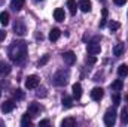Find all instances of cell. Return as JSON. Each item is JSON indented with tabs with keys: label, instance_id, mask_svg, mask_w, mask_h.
<instances>
[{
	"label": "cell",
	"instance_id": "obj_1",
	"mask_svg": "<svg viewBox=\"0 0 128 127\" xmlns=\"http://www.w3.org/2000/svg\"><path fill=\"white\" fill-rule=\"evenodd\" d=\"M8 55L9 58L16 64L24 63V60L27 58V43L24 40H15L9 45L8 48Z\"/></svg>",
	"mask_w": 128,
	"mask_h": 127
},
{
	"label": "cell",
	"instance_id": "obj_2",
	"mask_svg": "<svg viewBox=\"0 0 128 127\" xmlns=\"http://www.w3.org/2000/svg\"><path fill=\"white\" fill-rule=\"evenodd\" d=\"M68 78H70V72L66 69H61V70H58V72H55V75L52 76V82L57 85V87H63L66 85L67 82H68Z\"/></svg>",
	"mask_w": 128,
	"mask_h": 127
},
{
	"label": "cell",
	"instance_id": "obj_3",
	"mask_svg": "<svg viewBox=\"0 0 128 127\" xmlns=\"http://www.w3.org/2000/svg\"><path fill=\"white\" fill-rule=\"evenodd\" d=\"M115 123H116V111H115L113 108H110V109H107L106 114H104V124L107 127H112Z\"/></svg>",
	"mask_w": 128,
	"mask_h": 127
},
{
	"label": "cell",
	"instance_id": "obj_4",
	"mask_svg": "<svg viewBox=\"0 0 128 127\" xmlns=\"http://www.w3.org/2000/svg\"><path fill=\"white\" fill-rule=\"evenodd\" d=\"M101 51V46H100V37H94L92 40L88 42V54L91 55H96Z\"/></svg>",
	"mask_w": 128,
	"mask_h": 127
},
{
	"label": "cell",
	"instance_id": "obj_5",
	"mask_svg": "<svg viewBox=\"0 0 128 127\" xmlns=\"http://www.w3.org/2000/svg\"><path fill=\"white\" fill-rule=\"evenodd\" d=\"M14 32H15V34H18V36H24V34L27 33L26 23H24L21 18L15 20V23H14Z\"/></svg>",
	"mask_w": 128,
	"mask_h": 127
},
{
	"label": "cell",
	"instance_id": "obj_6",
	"mask_svg": "<svg viewBox=\"0 0 128 127\" xmlns=\"http://www.w3.org/2000/svg\"><path fill=\"white\" fill-rule=\"evenodd\" d=\"M39 82H40V79H39L37 75H30V76H27V79H26V87H27L28 90H34V88L39 87Z\"/></svg>",
	"mask_w": 128,
	"mask_h": 127
},
{
	"label": "cell",
	"instance_id": "obj_7",
	"mask_svg": "<svg viewBox=\"0 0 128 127\" xmlns=\"http://www.w3.org/2000/svg\"><path fill=\"white\" fill-rule=\"evenodd\" d=\"M63 60L67 66H72V64H74V61H76V54L73 51H67V52L63 54Z\"/></svg>",
	"mask_w": 128,
	"mask_h": 127
},
{
	"label": "cell",
	"instance_id": "obj_8",
	"mask_svg": "<svg viewBox=\"0 0 128 127\" xmlns=\"http://www.w3.org/2000/svg\"><path fill=\"white\" fill-rule=\"evenodd\" d=\"M103 96H104V90L101 87H94L91 90V99L92 100H101Z\"/></svg>",
	"mask_w": 128,
	"mask_h": 127
},
{
	"label": "cell",
	"instance_id": "obj_9",
	"mask_svg": "<svg viewBox=\"0 0 128 127\" xmlns=\"http://www.w3.org/2000/svg\"><path fill=\"white\" fill-rule=\"evenodd\" d=\"M78 8H79L82 12H90L91 8H92V3H91V0H79Z\"/></svg>",
	"mask_w": 128,
	"mask_h": 127
},
{
	"label": "cell",
	"instance_id": "obj_10",
	"mask_svg": "<svg viewBox=\"0 0 128 127\" xmlns=\"http://www.w3.org/2000/svg\"><path fill=\"white\" fill-rule=\"evenodd\" d=\"M14 109H15V102H14V100H6V102L2 105V112H3V114L12 112Z\"/></svg>",
	"mask_w": 128,
	"mask_h": 127
},
{
	"label": "cell",
	"instance_id": "obj_11",
	"mask_svg": "<svg viewBox=\"0 0 128 127\" xmlns=\"http://www.w3.org/2000/svg\"><path fill=\"white\" fill-rule=\"evenodd\" d=\"M124 52H125L124 43H122V42H118V43L113 46V55H115V57H121V55H124Z\"/></svg>",
	"mask_w": 128,
	"mask_h": 127
},
{
	"label": "cell",
	"instance_id": "obj_12",
	"mask_svg": "<svg viewBox=\"0 0 128 127\" xmlns=\"http://www.w3.org/2000/svg\"><path fill=\"white\" fill-rule=\"evenodd\" d=\"M32 117L34 115H37L39 112H40V105L39 103H36V102H32V103H28V111H27Z\"/></svg>",
	"mask_w": 128,
	"mask_h": 127
},
{
	"label": "cell",
	"instance_id": "obj_13",
	"mask_svg": "<svg viewBox=\"0 0 128 127\" xmlns=\"http://www.w3.org/2000/svg\"><path fill=\"white\" fill-rule=\"evenodd\" d=\"M72 91H73V97H74L76 100H79V99L82 97V85H80L79 82H76V84L72 87Z\"/></svg>",
	"mask_w": 128,
	"mask_h": 127
},
{
	"label": "cell",
	"instance_id": "obj_14",
	"mask_svg": "<svg viewBox=\"0 0 128 127\" xmlns=\"http://www.w3.org/2000/svg\"><path fill=\"white\" fill-rule=\"evenodd\" d=\"M54 18H55V21H58V23H61L66 20V14H64V9L61 8H57L55 11H54Z\"/></svg>",
	"mask_w": 128,
	"mask_h": 127
},
{
	"label": "cell",
	"instance_id": "obj_15",
	"mask_svg": "<svg viewBox=\"0 0 128 127\" xmlns=\"http://www.w3.org/2000/svg\"><path fill=\"white\" fill-rule=\"evenodd\" d=\"M60 36H61V32H60V29L54 27V29L49 32V40H51V42H57V40L60 39Z\"/></svg>",
	"mask_w": 128,
	"mask_h": 127
},
{
	"label": "cell",
	"instance_id": "obj_16",
	"mask_svg": "<svg viewBox=\"0 0 128 127\" xmlns=\"http://www.w3.org/2000/svg\"><path fill=\"white\" fill-rule=\"evenodd\" d=\"M110 88H112L113 91H121V90L124 88V81H122V79H116V81H113V82L110 84Z\"/></svg>",
	"mask_w": 128,
	"mask_h": 127
},
{
	"label": "cell",
	"instance_id": "obj_17",
	"mask_svg": "<svg viewBox=\"0 0 128 127\" xmlns=\"http://www.w3.org/2000/svg\"><path fill=\"white\" fill-rule=\"evenodd\" d=\"M61 103H63V106L66 108V109H68V108H72V106H73V99H72L70 96L64 94L63 99H61Z\"/></svg>",
	"mask_w": 128,
	"mask_h": 127
},
{
	"label": "cell",
	"instance_id": "obj_18",
	"mask_svg": "<svg viewBox=\"0 0 128 127\" xmlns=\"http://www.w3.org/2000/svg\"><path fill=\"white\" fill-rule=\"evenodd\" d=\"M24 3H26V0H12L10 2V6H12L14 11H21L22 6H24Z\"/></svg>",
	"mask_w": 128,
	"mask_h": 127
},
{
	"label": "cell",
	"instance_id": "obj_19",
	"mask_svg": "<svg viewBox=\"0 0 128 127\" xmlns=\"http://www.w3.org/2000/svg\"><path fill=\"white\" fill-rule=\"evenodd\" d=\"M10 72V66L4 61H0V76H4Z\"/></svg>",
	"mask_w": 128,
	"mask_h": 127
},
{
	"label": "cell",
	"instance_id": "obj_20",
	"mask_svg": "<svg viewBox=\"0 0 128 127\" xmlns=\"http://www.w3.org/2000/svg\"><path fill=\"white\" fill-rule=\"evenodd\" d=\"M21 126L22 127H27V126H32V115L28 112H26L22 115V120H21Z\"/></svg>",
	"mask_w": 128,
	"mask_h": 127
},
{
	"label": "cell",
	"instance_id": "obj_21",
	"mask_svg": "<svg viewBox=\"0 0 128 127\" xmlns=\"http://www.w3.org/2000/svg\"><path fill=\"white\" fill-rule=\"evenodd\" d=\"M61 126H63V127H73V126H76V120H74V118H72V117L64 118L63 121H61Z\"/></svg>",
	"mask_w": 128,
	"mask_h": 127
},
{
	"label": "cell",
	"instance_id": "obj_22",
	"mask_svg": "<svg viewBox=\"0 0 128 127\" xmlns=\"http://www.w3.org/2000/svg\"><path fill=\"white\" fill-rule=\"evenodd\" d=\"M118 75H119L121 78L128 76V66H127V64H121V66L118 67Z\"/></svg>",
	"mask_w": 128,
	"mask_h": 127
},
{
	"label": "cell",
	"instance_id": "obj_23",
	"mask_svg": "<svg viewBox=\"0 0 128 127\" xmlns=\"http://www.w3.org/2000/svg\"><path fill=\"white\" fill-rule=\"evenodd\" d=\"M0 23L3 26H8L9 24V12H6V11L0 12Z\"/></svg>",
	"mask_w": 128,
	"mask_h": 127
},
{
	"label": "cell",
	"instance_id": "obj_24",
	"mask_svg": "<svg viewBox=\"0 0 128 127\" xmlns=\"http://www.w3.org/2000/svg\"><path fill=\"white\" fill-rule=\"evenodd\" d=\"M67 8H68V11H70V14L72 15H76V2L74 0H67Z\"/></svg>",
	"mask_w": 128,
	"mask_h": 127
},
{
	"label": "cell",
	"instance_id": "obj_25",
	"mask_svg": "<svg viewBox=\"0 0 128 127\" xmlns=\"http://www.w3.org/2000/svg\"><path fill=\"white\" fill-rule=\"evenodd\" d=\"M121 121L124 124H128V106H124L121 111Z\"/></svg>",
	"mask_w": 128,
	"mask_h": 127
},
{
	"label": "cell",
	"instance_id": "obj_26",
	"mask_svg": "<svg viewBox=\"0 0 128 127\" xmlns=\"http://www.w3.org/2000/svg\"><path fill=\"white\" fill-rule=\"evenodd\" d=\"M14 97H15L16 100H24L26 94H24V91H22L21 88H16V90L14 91Z\"/></svg>",
	"mask_w": 128,
	"mask_h": 127
},
{
	"label": "cell",
	"instance_id": "obj_27",
	"mask_svg": "<svg viewBox=\"0 0 128 127\" xmlns=\"http://www.w3.org/2000/svg\"><path fill=\"white\" fill-rule=\"evenodd\" d=\"M112 99H113V105H115V106H118V105L121 103V96H119V91H115L113 96H112Z\"/></svg>",
	"mask_w": 128,
	"mask_h": 127
},
{
	"label": "cell",
	"instance_id": "obj_28",
	"mask_svg": "<svg viewBox=\"0 0 128 127\" xmlns=\"http://www.w3.org/2000/svg\"><path fill=\"white\" fill-rule=\"evenodd\" d=\"M119 27H121V24H119L118 21H110V23H109V29H110L112 32H116Z\"/></svg>",
	"mask_w": 128,
	"mask_h": 127
},
{
	"label": "cell",
	"instance_id": "obj_29",
	"mask_svg": "<svg viewBox=\"0 0 128 127\" xmlns=\"http://www.w3.org/2000/svg\"><path fill=\"white\" fill-rule=\"evenodd\" d=\"M85 63L90 64V66H92V64H96V63H97V58L94 57V55H91V54H90V55L85 58Z\"/></svg>",
	"mask_w": 128,
	"mask_h": 127
},
{
	"label": "cell",
	"instance_id": "obj_30",
	"mask_svg": "<svg viewBox=\"0 0 128 127\" xmlns=\"http://www.w3.org/2000/svg\"><path fill=\"white\" fill-rule=\"evenodd\" d=\"M48 61H49V55L46 54V55H43V57L39 60V66H43V64H46Z\"/></svg>",
	"mask_w": 128,
	"mask_h": 127
},
{
	"label": "cell",
	"instance_id": "obj_31",
	"mask_svg": "<svg viewBox=\"0 0 128 127\" xmlns=\"http://www.w3.org/2000/svg\"><path fill=\"white\" fill-rule=\"evenodd\" d=\"M46 96V90L45 88H40L39 91H37V97H45Z\"/></svg>",
	"mask_w": 128,
	"mask_h": 127
},
{
	"label": "cell",
	"instance_id": "obj_32",
	"mask_svg": "<svg viewBox=\"0 0 128 127\" xmlns=\"http://www.w3.org/2000/svg\"><path fill=\"white\" fill-rule=\"evenodd\" d=\"M113 3H115V5H118V6H122V5H125V3H127V0H113Z\"/></svg>",
	"mask_w": 128,
	"mask_h": 127
},
{
	"label": "cell",
	"instance_id": "obj_33",
	"mask_svg": "<svg viewBox=\"0 0 128 127\" xmlns=\"http://www.w3.org/2000/svg\"><path fill=\"white\" fill-rule=\"evenodd\" d=\"M4 37H6V32L0 30V40H4Z\"/></svg>",
	"mask_w": 128,
	"mask_h": 127
},
{
	"label": "cell",
	"instance_id": "obj_34",
	"mask_svg": "<svg viewBox=\"0 0 128 127\" xmlns=\"http://www.w3.org/2000/svg\"><path fill=\"white\" fill-rule=\"evenodd\" d=\"M48 124H49V121H48V120H42V121L39 123V126H40V127H42V126H48Z\"/></svg>",
	"mask_w": 128,
	"mask_h": 127
},
{
	"label": "cell",
	"instance_id": "obj_35",
	"mask_svg": "<svg viewBox=\"0 0 128 127\" xmlns=\"http://www.w3.org/2000/svg\"><path fill=\"white\" fill-rule=\"evenodd\" d=\"M104 26H106V18H103V20L100 21V29H101V27H104Z\"/></svg>",
	"mask_w": 128,
	"mask_h": 127
},
{
	"label": "cell",
	"instance_id": "obj_36",
	"mask_svg": "<svg viewBox=\"0 0 128 127\" xmlns=\"http://www.w3.org/2000/svg\"><path fill=\"white\" fill-rule=\"evenodd\" d=\"M107 17V9H103V18H106Z\"/></svg>",
	"mask_w": 128,
	"mask_h": 127
},
{
	"label": "cell",
	"instance_id": "obj_37",
	"mask_svg": "<svg viewBox=\"0 0 128 127\" xmlns=\"http://www.w3.org/2000/svg\"><path fill=\"white\" fill-rule=\"evenodd\" d=\"M34 2H37V3H39V2H43V0H34Z\"/></svg>",
	"mask_w": 128,
	"mask_h": 127
},
{
	"label": "cell",
	"instance_id": "obj_38",
	"mask_svg": "<svg viewBox=\"0 0 128 127\" xmlns=\"http://www.w3.org/2000/svg\"><path fill=\"white\" fill-rule=\"evenodd\" d=\"M125 99H127V102H128V94H127V96H125Z\"/></svg>",
	"mask_w": 128,
	"mask_h": 127
},
{
	"label": "cell",
	"instance_id": "obj_39",
	"mask_svg": "<svg viewBox=\"0 0 128 127\" xmlns=\"http://www.w3.org/2000/svg\"><path fill=\"white\" fill-rule=\"evenodd\" d=\"M0 96H2V90H0Z\"/></svg>",
	"mask_w": 128,
	"mask_h": 127
},
{
	"label": "cell",
	"instance_id": "obj_40",
	"mask_svg": "<svg viewBox=\"0 0 128 127\" xmlns=\"http://www.w3.org/2000/svg\"><path fill=\"white\" fill-rule=\"evenodd\" d=\"M101 2H103V0H101Z\"/></svg>",
	"mask_w": 128,
	"mask_h": 127
}]
</instances>
